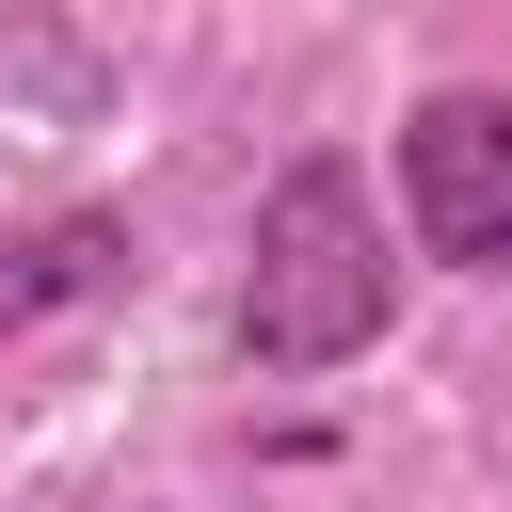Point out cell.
<instances>
[{"label":"cell","mask_w":512,"mask_h":512,"mask_svg":"<svg viewBox=\"0 0 512 512\" xmlns=\"http://www.w3.org/2000/svg\"><path fill=\"white\" fill-rule=\"evenodd\" d=\"M400 320V256H384V192L352 160H288L272 208H256V272H240V352L272 384L304 368H352L368 336Z\"/></svg>","instance_id":"6da1fadb"},{"label":"cell","mask_w":512,"mask_h":512,"mask_svg":"<svg viewBox=\"0 0 512 512\" xmlns=\"http://www.w3.org/2000/svg\"><path fill=\"white\" fill-rule=\"evenodd\" d=\"M400 208L448 272H512V96L496 80H464L400 128Z\"/></svg>","instance_id":"7a4b0ae2"},{"label":"cell","mask_w":512,"mask_h":512,"mask_svg":"<svg viewBox=\"0 0 512 512\" xmlns=\"http://www.w3.org/2000/svg\"><path fill=\"white\" fill-rule=\"evenodd\" d=\"M112 272H128V224H112V208H64V224L0 240V336H32L48 304H80V288H112Z\"/></svg>","instance_id":"3957f363"}]
</instances>
